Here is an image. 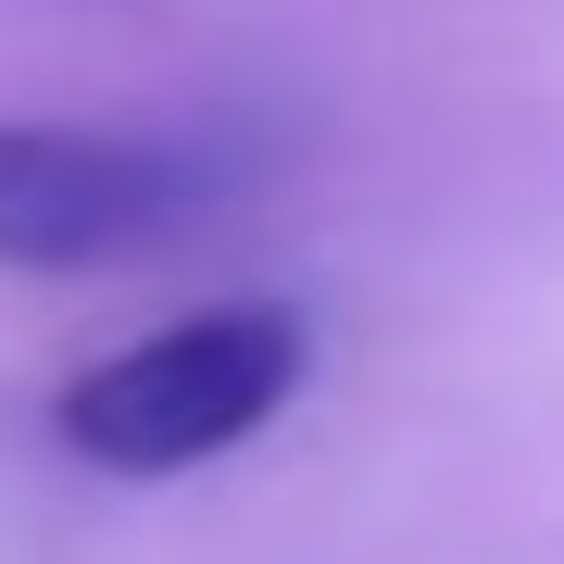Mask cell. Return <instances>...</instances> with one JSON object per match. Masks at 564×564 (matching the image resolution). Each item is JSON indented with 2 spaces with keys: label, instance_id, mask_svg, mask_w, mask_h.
Wrapping results in <instances>:
<instances>
[{
  "label": "cell",
  "instance_id": "obj_1",
  "mask_svg": "<svg viewBox=\"0 0 564 564\" xmlns=\"http://www.w3.org/2000/svg\"><path fill=\"white\" fill-rule=\"evenodd\" d=\"M314 377V326L289 302H202L151 339L76 364L51 402V440L101 477H188V464L263 440Z\"/></svg>",
  "mask_w": 564,
  "mask_h": 564
},
{
  "label": "cell",
  "instance_id": "obj_2",
  "mask_svg": "<svg viewBox=\"0 0 564 564\" xmlns=\"http://www.w3.org/2000/svg\"><path fill=\"white\" fill-rule=\"evenodd\" d=\"M202 202L163 139H113V126H51L0 113V263L13 276H88L151 239H176V214Z\"/></svg>",
  "mask_w": 564,
  "mask_h": 564
}]
</instances>
